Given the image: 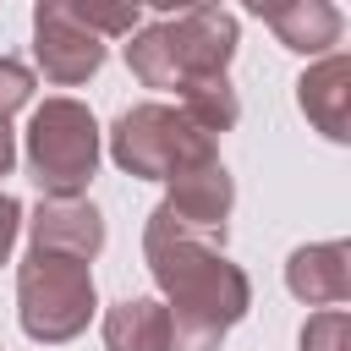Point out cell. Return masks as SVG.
Wrapping results in <instances>:
<instances>
[{
    "label": "cell",
    "instance_id": "obj_5",
    "mask_svg": "<svg viewBox=\"0 0 351 351\" xmlns=\"http://www.w3.org/2000/svg\"><path fill=\"white\" fill-rule=\"evenodd\" d=\"M208 154H219V143L208 132H197L176 104H159V99L121 110L110 126V159L137 181H170L176 170H186Z\"/></svg>",
    "mask_w": 351,
    "mask_h": 351
},
{
    "label": "cell",
    "instance_id": "obj_15",
    "mask_svg": "<svg viewBox=\"0 0 351 351\" xmlns=\"http://www.w3.org/2000/svg\"><path fill=\"white\" fill-rule=\"evenodd\" d=\"M71 11H77V22L93 27L99 38H110V33H126V38H132V33H137V16H143L137 5H71Z\"/></svg>",
    "mask_w": 351,
    "mask_h": 351
},
{
    "label": "cell",
    "instance_id": "obj_2",
    "mask_svg": "<svg viewBox=\"0 0 351 351\" xmlns=\"http://www.w3.org/2000/svg\"><path fill=\"white\" fill-rule=\"evenodd\" d=\"M230 55H236V16L225 5H181L137 27L126 44L132 77L143 88H170V93L203 77H225Z\"/></svg>",
    "mask_w": 351,
    "mask_h": 351
},
{
    "label": "cell",
    "instance_id": "obj_8",
    "mask_svg": "<svg viewBox=\"0 0 351 351\" xmlns=\"http://www.w3.org/2000/svg\"><path fill=\"white\" fill-rule=\"evenodd\" d=\"M27 236H33V252H60V258L93 263L104 247V214L88 197H44L27 219Z\"/></svg>",
    "mask_w": 351,
    "mask_h": 351
},
{
    "label": "cell",
    "instance_id": "obj_17",
    "mask_svg": "<svg viewBox=\"0 0 351 351\" xmlns=\"http://www.w3.org/2000/svg\"><path fill=\"white\" fill-rule=\"evenodd\" d=\"M16 236H22V203H16L11 192H0V263L11 258Z\"/></svg>",
    "mask_w": 351,
    "mask_h": 351
},
{
    "label": "cell",
    "instance_id": "obj_16",
    "mask_svg": "<svg viewBox=\"0 0 351 351\" xmlns=\"http://www.w3.org/2000/svg\"><path fill=\"white\" fill-rule=\"evenodd\" d=\"M33 99V71L11 55H0V121H11L22 104Z\"/></svg>",
    "mask_w": 351,
    "mask_h": 351
},
{
    "label": "cell",
    "instance_id": "obj_6",
    "mask_svg": "<svg viewBox=\"0 0 351 351\" xmlns=\"http://www.w3.org/2000/svg\"><path fill=\"white\" fill-rule=\"evenodd\" d=\"M165 186H170V192H165V203H159L154 214H159L170 230H181V236H197V241H208V247H225V225H230V208H236V181H230V170L219 165V154L176 170Z\"/></svg>",
    "mask_w": 351,
    "mask_h": 351
},
{
    "label": "cell",
    "instance_id": "obj_13",
    "mask_svg": "<svg viewBox=\"0 0 351 351\" xmlns=\"http://www.w3.org/2000/svg\"><path fill=\"white\" fill-rule=\"evenodd\" d=\"M197 132H208L214 143L241 121V99H236V88H230V77H203V82H186L181 88V104H176Z\"/></svg>",
    "mask_w": 351,
    "mask_h": 351
},
{
    "label": "cell",
    "instance_id": "obj_12",
    "mask_svg": "<svg viewBox=\"0 0 351 351\" xmlns=\"http://www.w3.org/2000/svg\"><path fill=\"white\" fill-rule=\"evenodd\" d=\"M104 351H170V313L159 296H126L104 313Z\"/></svg>",
    "mask_w": 351,
    "mask_h": 351
},
{
    "label": "cell",
    "instance_id": "obj_4",
    "mask_svg": "<svg viewBox=\"0 0 351 351\" xmlns=\"http://www.w3.org/2000/svg\"><path fill=\"white\" fill-rule=\"evenodd\" d=\"M99 170V121L77 99H44L27 121V176L44 197H82Z\"/></svg>",
    "mask_w": 351,
    "mask_h": 351
},
{
    "label": "cell",
    "instance_id": "obj_11",
    "mask_svg": "<svg viewBox=\"0 0 351 351\" xmlns=\"http://www.w3.org/2000/svg\"><path fill=\"white\" fill-rule=\"evenodd\" d=\"M258 16L269 22V33L296 49V55H335L346 16L329 0H291V5H258Z\"/></svg>",
    "mask_w": 351,
    "mask_h": 351
},
{
    "label": "cell",
    "instance_id": "obj_7",
    "mask_svg": "<svg viewBox=\"0 0 351 351\" xmlns=\"http://www.w3.org/2000/svg\"><path fill=\"white\" fill-rule=\"evenodd\" d=\"M33 60L49 82L77 88L104 66V38L77 22L71 0H38L33 5Z\"/></svg>",
    "mask_w": 351,
    "mask_h": 351
},
{
    "label": "cell",
    "instance_id": "obj_10",
    "mask_svg": "<svg viewBox=\"0 0 351 351\" xmlns=\"http://www.w3.org/2000/svg\"><path fill=\"white\" fill-rule=\"evenodd\" d=\"M285 291L307 307H340L351 296V247L346 241H307L285 258Z\"/></svg>",
    "mask_w": 351,
    "mask_h": 351
},
{
    "label": "cell",
    "instance_id": "obj_1",
    "mask_svg": "<svg viewBox=\"0 0 351 351\" xmlns=\"http://www.w3.org/2000/svg\"><path fill=\"white\" fill-rule=\"evenodd\" d=\"M143 258H148L154 285L165 291L170 351H219V340L252 307L247 269L230 263L225 247L170 230L159 214H148V225H143Z\"/></svg>",
    "mask_w": 351,
    "mask_h": 351
},
{
    "label": "cell",
    "instance_id": "obj_9",
    "mask_svg": "<svg viewBox=\"0 0 351 351\" xmlns=\"http://www.w3.org/2000/svg\"><path fill=\"white\" fill-rule=\"evenodd\" d=\"M296 104L329 143H351V60L335 49L318 66H307L296 77Z\"/></svg>",
    "mask_w": 351,
    "mask_h": 351
},
{
    "label": "cell",
    "instance_id": "obj_3",
    "mask_svg": "<svg viewBox=\"0 0 351 351\" xmlns=\"http://www.w3.org/2000/svg\"><path fill=\"white\" fill-rule=\"evenodd\" d=\"M99 307L93 269L60 252H27L16 269V324L38 346H66L88 329Z\"/></svg>",
    "mask_w": 351,
    "mask_h": 351
},
{
    "label": "cell",
    "instance_id": "obj_18",
    "mask_svg": "<svg viewBox=\"0 0 351 351\" xmlns=\"http://www.w3.org/2000/svg\"><path fill=\"white\" fill-rule=\"evenodd\" d=\"M16 165V137H11V121H0V176H11Z\"/></svg>",
    "mask_w": 351,
    "mask_h": 351
},
{
    "label": "cell",
    "instance_id": "obj_14",
    "mask_svg": "<svg viewBox=\"0 0 351 351\" xmlns=\"http://www.w3.org/2000/svg\"><path fill=\"white\" fill-rule=\"evenodd\" d=\"M302 351H351V313L346 307H324L302 324Z\"/></svg>",
    "mask_w": 351,
    "mask_h": 351
}]
</instances>
